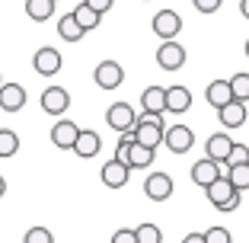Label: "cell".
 Masks as SVG:
<instances>
[{"label": "cell", "instance_id": "d4e9b609", "mask_svg": "<svg viewBox=\"0 0 249 243\" xmlns=\"http://www.w3.org/2000/svg\"><path fill=\"white\" fill-rule=\"evenodd\" d=\"M227 179H230V186L243 195V192L249 189V163H236V167H230Z\"/></svg>", "mask_w": 249, "mask_h": 243}, {"label": "cell", "instance_id": "ac0fdd59", "mask_svg": "<svg viewBox=\"0 0 249 243\" xmlns=\"http://www.w3.org/2000/svg\"><path fill=\"white\" fill-rule=\"evenodd\" d=\"M233 192H236V189H233V186H230V179L224 176V173H220V176L214 179L211 186H205V195H208V202H211L214 208H220V205H224V202L230 199V195H233Z\"/></svg>", "mask_w": 249, "mask_h": 243}, {"label": "cell", "instance_id": "6da1fadb", "mask_svg": "<svg viewBox=\"0 0 249 243\" xmlns=\"http://www.w3.org/2000/svg\"><path fill=\"white\" fill-rule=\"evenodd\" d=\"M131 131H134V141H138V144L157 150L163 144V112H141Z\"/></svg>", "mask_w": 249, "mask_h": 243}, {"label": "cell", "instance_id": "8992f818", "mask_svg": "<svg viewBox=\"0 0 249 243\" xmlns=\"http://www.w3.org/2000/svg\"><path fill=\"white\" fill-rule=\"evenodd\" d=\"M163 144H166L173 154H189L192 144H195V134H192V128L185 125H173L163 131Z\"/></svg>", "mask_w": 249, "mask_h": 243}, {"label": "cell", "instance_id": "836d02e7", "mask_svg": "<svg viewBox=\"0 0 249 243\" xmlns=\"http://www.w3.org/2000/svg\"><path fill=\"white\" fill-rule=\"evenodd\" d=\"M83 3H87L89 10H96V13H109L115 0H83Z\"/></svg>", "mask_w": 249, "mask_h": 243}, {"label": "cell", "instance_id": "f546056e", "mask_svg": "<svg viewBox=\"0 0 249 243\" xmlns=\"http://www.w3.org/2000/svg\"><path fill=\"white\" fill-rule=\"evenodd\" d=\"M227 167H236V163H249V148L246 144H236L233 141V148H230V154H227Z\"/></svg>", "mask_w": 249, "mask_h": 243}, {"label": "cell", "instance_id": "3957f363", "mask_svg": "<svg viewBox=\"0 0 249 243\" xmlns=\"http://www.w3.org/2000/svg\"><path fill=\"white\" fill-rule=\"evenodd\" d=\"M150 26H154V36H160L163 42H166V38H176L179 32H182V16H179L176 10H160Z\"/></svg>", "mask_w": 249, "mask_h": 243}, {"label": "cell", "instance_id": "ffe728a7", "mask_svg": "<svg viewBox=\"0 0 249 243\" xmlns=\"http://www.w3.org/2000/svg\"><path fill=\"white\" fill-rule=\"evenodd\" d=\"M141 106H144V112H163L166 109V87H147L141 93Z\"/></svg>", "mask_w": 249, "mask_h": 243}, {"label": "cell", "instance_id": "f35d334b", "mask_svg": "<svg viewBox=\"0 0 249 243\" xmlns=\"http://www.w3.org/2000/svg\"><path fill=\"white\" fill-rule=\"evenodd\" d=\"M243 48H246V58H249V38H246V45H243Z\"/></svg>", "mask_w": 249, "mask_h": 243}, {"label": "cell", "instance_id": "e0dca14e", "mask_svg": "<svg viewBox=\"0 0 249 243\" xmlns=\"http://www.w3.org/2000/svg\"><path fill=\"white\" fill-rule=\"evenodd\" d=\"M99 148H103V138L96 131H80L77 134V141H73V154L77 157H83V160H89V157H96L99 154Z\"/></svg>", "mask_w": 249, "mask_h": 243}, {"label": "cell", "instance_id": "74e56055", "mask_svg": "<svg viewBox=\"0 0 249 243\" xmlns=\"http://www.w3.org/2000/svg\"><path fill=\"white\" fill-rule=\"evenodd\" d=\"M3 195H7V179L0 176V199H3Z\"/></svg>", "mask_w": 249, "mask_h": 243}, {"label": "cell", "instance_id": "2e32d148", "mask_svg": "<svg viewBox=\"0 0 249 243\" xmlns=\"http://www.w3.org/2000/svg\"><path fill=\"white\" fill-rule=\"evenodd\" d=\"M230 148H233V138H230L227 131H214L211 138H208V144H205V150H208L205 157L224 163V160H227V154H230Z\"/></svg>", "mask_w": 249, "mask_h": 243}, {"label": "cell", "instance_id": "8d00e7d4", "mask_svg": "<svg viewBox=\"0 0 249 243\" xmlns=\"http://www.w3.org/2000/svg\"><path fill=\"white\" fill-rule=\"evenodd\" d=\"M240 13H243V16L249 19V0H240Z\"/></svg>", "mask_w": 249, "mask_h": 243}, {"label": "cell", "instance_id": "30bf717a", "mask_svg": "<svg viewBox=\"0 0 249 243\" xmlns=\"http://www.w3.org/2000/svg\"><path fill=\"white\" fill-rule=\"evenodd\" d=\"M103 183L109 186V189H124L128 186V176H131V169H128V163H122V160H115L112 157L109 163H103Z\"/></svg>", "mask_w": 249, "mask_h": 243}, {"label": "cell", "instance_id": "9a60e30c", "mask_svg": "<svg viewBox=\"0 0 249 243\" xmlns=\"http://www.w3.org/2000/svg\"><path fill=\"white\" fill-rule=\"evenodd\" d=\"M217 115H220V122H224V128H240L249 112H246V103H243V99H230L227 106L217 109Z\"/></svg>", "mask_w": 249, "mask_h": 243}, {"label": "cell", "instance_id": "5bb4252c", "mask_svg": "<svg viewBox=\"0 0 249 243\" xmlns=\"http://www.w3.org/2000/svg\"><path fill=\"white\" fill-rule=\"evenodd\" d=\"M77 134H80V128L73 125L71 118H61V122H54V128H52V144L61 148V150H71L73 141H77Z\"/></svg>", "mask_w": 249, "mask_h": 243}, {"label": "cell", "instance_id": "277c9868", "mask_svg": "<svg viewBox=\"0 0 249 243\" xmlns=\"http://www.w3.org/2000/svg\"><path fill=\"white\" fill-rule=\"evenodd\" d=\"M157 64H160L163 71H179V67L185 64V48L176 38H166V42L157 48Z\"/></svg>", "mask_w": 249, "mask_h": 243}, {"label": "cell", "instance_id": "e575fe53", "mask_svg": "<svg viewBox=\"0 0 249 243\" xmlns=\"http://www.w3.org/2000/svg\"><path fill=\"white\" fill-rule=\"evenodd\" d=\"M236 205H240V192H233V195H230V199L224 202V205H220L217 211H236Z\"/></svg>", "mask_w": 249, "mask_h": 243}, {"label": "cell", "instance_id": "cb8c5ba5", "mask_svg": "<svg viewBox=\"0 0 249 243\" xmlns=\"http://www.w3.org/2000/svg\"><path fill=\"white\" fill-rule=\"evenodd\" d=\"M58 36L64 38V42H80L87 32H83L80 26H77V19L67 13V16H61V19H58Z\"/></svg>", "mask_w": 249, "mask_h": 243}, {"label": "cell", "instance_id": "4dcf8cb0", "mask_svg": "<svg viewBox=\"0 0 249 243\" xmlns=\"http://www.w3.org/2000/svg\"><path fill=\"white\" fill-rule=\"evenodd\" d=\"M205 243H233V240H230L227 227H217V224H214V227L205 230Z\"/></svg>", "mask_w": 249, "mask_h": 243}, {"label": "cell", "instance_id": "4fadbf2b", "mask_svg": "<svg viewBox=\"0 0 249 243\" xmlns=\"http://www.w3.org/2000/svg\"><path fill=\"white\" fill-rule=\"evenodd\" d=\"M217 176H220V163L211 160V157H201L198 163H192V183L201 186V189H205V186H211Z\"/></svg>", "mask_w": 249, "mask_h": 243}, {"label": "cell", "instance_id": "7c38bea8", "mask_svg": "<svg viewBox=\"0 0 249 243\" xmlns=\"http://www.w3.org/2000/svg\"><path fill=\"white\" fill-rule=\"evenodd\" d=\"M144 192L150 202H166L169 195H173V179L166 176V173H150L144 183Z\"/></svg>", "mask_w": 249, "mask_h": 243}, {"label": "cell", "instance_id": "7a4b0ae2", "mask_svg": "<svg viewBox=\"0 0 249 243\" xmlns=\"http://www.w3.org/2000/svg\"><path fill=\"white\" fill-rule=\"evenodd\" d=\"M93 80H96V87H99V90H115V87H122L124 71H122L118 61H99L96 71H93Z\"/></svg>", "mask_w": 249, "mask_h": 243}, {"label": "cell", "instance_id": "60d3db41", "mask_svg": "<svg viewBox=\"0 0 249 243\" xmlns=\"http://www.w3.org/2000/svg\"><path fill=\"white\" fill-rule=\"evenodd\" d=\"M0 83H3V80H0Z\"/></svg>", "mask_w": 249, "mask_h": 243}, {"label": "cell", "instance_id": "4316f807", "mask_svg": "<svg viewBox=\"0 0 249 243\" xmlns=\"http://www.w3.org/2000/svg\"><path fill=\"white\" fill-rule=\"evenodd\" d=\"M230 90H233V99H243V103H249V74H233L230 77Z\"/></svg>", "mask_w": 249, "mask_h": 243}, {"label": "cell", "instance_id": "ab89813d", "mask_svg": "<svg viewBox=\"0 0 249 243\" xmlns=\"http://www.w3.org/2000/svg\"><path fill=\"white\" fill-rule=\"evenodd\" d=\"M54 3H58V0H54Z\"/></svg>", "mask_w": 249, "mask_h": 243}, {"label": "cell", "instance_id": "83f0119b", "mask_svg": "<svg viewBox=\"0 0 249 243\" xmlns=\"http://www.w3.org/2000/svg\"><path fill=\"white\" fill-rule=\"evenodd\" d=\"M134 237H138V243H163V234L157 224H141V227H134Z\"/></svg>", "mask_w": 249, "mask_h": 243}, {"label": "cell", "instance_id": "9c48e42d", "mask_svg": "<svg viewBox=\"0 0 249 243\" xmlns=\"http://www.w3.org/2000/svg\"><path fill=\"white\" fill-rule=\"evenodd\" d=\"M26 87L22 83H0V112H19L26 106Z\"/></svg>", "mask_w": 249, "mask_h": 243}, {"label": "cell", "instance_id": "52a82bcc", "mask_svg": "<svg viewBox=\"0 0 249 243\" xmlns=\"http://www.w3.org/2000/svg\"><path fill=\"white\" fill-rule=\"evenodd\" d=\"M67 109H71V93H67L64 87H45L42 112H48V115H64Z\"/></svg>", "mask_w": 249, "mask_h": 243}, {"label": "cell", "instance_id": "7402d4cb", "mask_svg": "<svg viewBox=\"0 0 249 243\" xmlns=\"http://www.w3.org/2000/svg\"><path fill=\"white\" fill-rule=\"evenodd\" d=\"M71 16L77 19V26H80L83 32H93L96 26H99V19H103V13H96V10H89L87 3H80L77 10H71Z\"/></svg>", "mask_w": 249, "mask_h": 243}, {"label": "cell", "instance_id": "d6a6232c", "mask_svg": "<svg viewBox=\"0 0 249 243\" xmlns=\"http://www.w3.org/2000/svg\"><path fill=\"white\" fill-rule=\"evenodd\" d=\"M112 243H138V237H134L131 227H122V230H115V234H112Z\"/></svg>", "mask_w": 249, "mask_h": 243}, {"label": "cell", "instance_id": "5b68a950", "mask_svg": "<svg viewBox=\"0 0 249 243\" xmlns=\"http://www.w3.org/2000/svg\"><path fill=\"white\" fill-rule=\"evenodd\" d=\"M106 122H109L112 131H128V128H134V122H138V112L128 103H112L109 109H106Z\"/></svg>", "mask_w": 249, "mask_h": 243}, {"label": "cell", "instance_id": "1f68e13d", "mask_svg": "<svg viewBox=\"0 0 249 243\" xmlns=\"http://www.w3.org/2000/svg\"><path fill=\"white\" fill-rule=\"evenodd\" d=\"M192 3H195V10H198V13H217L224 0H192Z\"/></svg>", "mask_w": 249, "mask_h": 243}, {"label": "cell", "instance_id": "d590c367", "mask_svg": "<svg viewBox=\"0 0 249 243\" xmlns=\"http://www.w3.org/2000/svg\"><path fill=\"white\" fill-rule=\"evenodd\" d=\"M182 243H205V234H185Z\"/></svg>", "mask_w": 249, "mask_h": 243}, {"label": "cell", "instance_id": "8fae6325", "mask_svg": "<svg viewBox=\"0 0 249 243\" xmlns=\"http://www.w3.org/2000/svg\"><path fill=\"white\" fill-rule=\"evenodd\" d=\"M192 109V93L189 87H182V83H176V87H166V109L169 115H182V112Z\"/></svg>", "mask_w": 249, "mask_h": 243}, {"label": "cell", "instance_id": "f1b7e54d", "mask_svg": "<svg viewBox=\"0 0 249 243\" xmlns=\"http://www.w3.org/2000/svg\"><path fill=\"white\" fill-rule=\"evenodd\" d=\"M22 243H54V237L48 227H29L26 237H22Z\"/></svg>", "mask_w": 249, "mask_h": 243}, {"label": "cell", "instance_id": "d6986e66", "mask_svg": "<svg viewBox=\"0 0 249 243\" xmlns=\"http://www.w3.org/2000/svg\"><path fill=\"white\" fill-rule=\"evenodd\" d=\"M205 99L214 106V109H220V106H227L230 99H233V90H230V80H211L205 90Z\"/></svg>", "mask_w": 249, "mask_h": 243}, {"label": "cell", "instance_id": "603a6c76", "mask_svg": "<svg viewBox=\"0 0 249 243\" xmlns=\"http://www.w3.org/2000/svg\"><path fill=\"white\" fill-rule=\"evenodd\" d=\"M54 13V0H26V16L36 22H45V19H52Z\"/></svg>", "mask_w": 249, "mask_h": 243}, {"label": "cell", "instance_id": "ba28073f", "mask_svg": "<svg viewBox=\"0 0 249 243\" xmlns=\"http://www.w3.org/2000/svg\"><path fill=\"white\" fill-rule=\"evenodd\" d=\"M61 64H64V61H61V52H58V48H52V45H48V48H38L36 58H32L36 74H42V77H54L61 71Z\"/></svg>", "mask_w": 249, "mask_h": 243}, {"label": "cell", "instance_id": "44dd1931", "mask_svg": "<svg viewBox=\"0 0 249 243\" xmlns=\"http://www.w3.org/2000/svg\"><path fill=\"white\" fill-rule=\"evenodd\" d=\"M154 154L157 150L144 148V144H138V141H131V148H128V169H144L154 163Z\"/></svg>", "mask_w": 249, "mask_h": 243}, {"label": "cell", "instance_id": "484cf974", "mask_svg": "<svg viewBox=\"0 0 249 243\" xmlns=\"http://www.w3.org/2000/svg\"><path fill=\"white\" fill-rule=\"evenodd\" d=\"M19 150V134L10 128H0V157H13Z\"/></svg>", "mask_w": 249, "mask_h": 243}]
</instances>
